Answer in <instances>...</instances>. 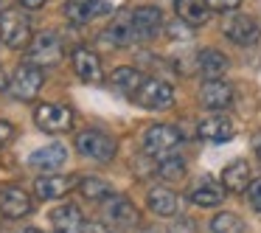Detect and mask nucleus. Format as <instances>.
Segmentation results:
<instances>
[{
    "mask_svg": "<svg viewBox=\"0 0 261 233\" xmlns=\"http://www.w3.org/2000/svg\"><path fill=\"white\" fill-rule=\"evenodd\" d=\"M76 149L82 158H90L96 163H110L115 158V138L101 130H85L76 135Z\"/></svg>",
    "mask_w": 261,
    "mask_h": 233,
    "instance_id": "obj_1",
    "label": "nucleus"
},
{
    "mask_svg": "<svg viewBox=\"0 0 261 233\" xmlns=\"http://www.w3.org/2000/svg\"><path fill=\"white\" fill-rule=\"evenodd\" d=\"M0 40L9 48H25L31 45V23L25 14H20L17 9H9V12L0 14Z\"/></svg>",
    "mask_w": 261,
    "mask_h": 233,
    "instance_id": "obj_2",
    "label": "nucleus"
},
{
    "mask_svg": "<svg viewBox=\"0 0 261 233\" xmlns=\"http://www.w3.org/2000/svg\"><path fill=\"white\" fill-rule=\"evenodd\" d=\"M42 82H45V73H42L40 65L23 62L14 70L12 82H9V90H12V96L20 98V101H34L40 87H42Z\"/></svg>",
    "mask_w": 261,
    "mask_h": 233,
    "instance_id": "obj_3",
    "label": "nucleus"
},
{
    "mask_svg": "<svg viewBox=\"0 0 261 233\" xmlns=\"http://www.w3.org/2000/svg\"><path fill=\"white\" fill-rule=\"evenodd\" d=\"M180 141H182V135L174 126L154 124V126H149L146 135H143V152L152 154V158H166V154H171L180 146Z\"/></svg>",
    "mask_w": 261,
    "mask_h": 233,
    "instance_id": "obj_4",
    "label": "nucleus"
},
{
    "mask_svg": "<svg viewBox=\"0 0 261 233\" xmlns=\"http://www.w3.org/2000/svg\"><path fill=\"white\" fill-rule=\"evenodd\" d=\"M62 42L54 31H42L31 40L29 45V62L40 65V68H54V65L62 62Z\"/></svg>",
    "mask_w": 261,
    "mask_h": 233,
    "instance_id": "obj_5",
    "label": "nucleus"
},
{
    "mask_svg": "<svg viewBox=\"0 0 261 233\" xmlns=\"http://www.w3.org/2000/svg\"><path fill=\"white\" fill-rule=\"evenodd\" d=\"M135 101L149 110H166L174 104V87L163 79H146L135 93Z\"/></svg>",
    "mask_w": 261,
    "mask_h": 233,
    "instance_id": "obj_6",
    "label": "nucleus"
},
{
    "mask_svg": "<svg viewBox=\"0 0 261 233\" xmlns=\"http://www.w3.org/2000/svg\"><path fill=\"white\" fill-rule=\"evenodd\" d=\"M70 65H73L76 76H79L82 82H87V85H101L104 82L101 59H98V54L90 51V48L76 45L73 51H70Z\"/></svg>",
    "mask_w": 261,
    "mask_h": 233,
    "instance_id": "obj_7",
    "label": "nucleus"
},
{
    "mask_svg": "<svg viewBox=\"0 0 261 233\" xmlns=\"http://www.w3.org/2000/svg\"><path fill=\"white\" fill-rule=\"evenodd\" d=\"M34 124L42 132H65L73 124V113L62 104H40L34 110Z\"/></svg>",
    "mask_w": 261,
    "mask_h": 233,
    "instance_id": "obj_8",
    "label": "nucleus"
},
{
    "mask_svg": "<svg viewBox=\"0 0 261 233\" xmlns=\"http://www.w3.org/2000/svg\"><path fill=\"white\" fill-rule=\"evenodd\" d=\"M222 31H225L227 40L236 42V45H242V48L255 45L258 37H261L258 23H255L253 17H247V14H233V17H227L225 25H222Z\"/></svg>",
    "mask_w": 261,
    "mask_h": 233,
    "instance_id": "obj_9",
    "label": "nucleus"
},
{
    "mask_svg": "<svg viewBox=\"0 0 261 233\" xmlns=\"http://www.w3.org/2000/svg\"><path fill=\"white\" fill-rule=\"evenodd\" d=\"M31 208H34V202H31L29 191H23L17 186L0 188V214L3 216H9V219H23V216L31 214Z\"/></svg>",
    "mask_w": 261,
    "mask_h": 233,
    "instance_id": "obj_10",
    "label": "nucleus"
},
{
    "mask_svg": "<svg viewBox=\"0 0 261 233\" xmlns=\"http://www.w3.org/2000/svg\"><path fill=\"white\" fill-rule=\"evenodd\" d=\"M135 40H152L160 29H163V12L158 6H141L129 14Z\"/></svg>",
    "mask_w": 261,
    "mask_h": 233,
    "instance_id": "obj_11",
    "label": "nucleus"
},
{
    "mask_svg": "<svg viewBox=\"0 0 261 233\" xmlns=\"http://www.w3.org/2000/svg\"><path fill=\"white\" fill-rule=\"evenodd\" d=\"M107 12H110V6L104 0H68L65 3V17L76 25H85V23H90V20L101 17Z\"/></svg>",
    "mask_w": 261,
    "mask_h": 233,
    "instance_id": "obj_12",
    "label": "nucleus"
},
{
    "mask_svg": "<svg viewBox=\"0 0 261 233\" xmlns=\"http://www.w3.org/2000/svg\"><path fill=\"white\" fill-rule=\"evenodd\" d=\"M79 183L73 177H62V174H42L40 180H34V194L40 199H62L70 188H76Z\"/></svg>",
    "mask_w": 261,
    "mask_h": 233,
    "instance_id": "obj_13",
    "label": "nucleus"
},
{
    "mask_svg": "<svg viewBox=\"0 0 261 233\" xmlns=\"http://www.w3.org/2000/svg\"><path fill=\"white\" fill-rule=\"evenodd\" d=\"M199 101L208 110H225L233 101V87L222 79H208L202 85V90H199Z\"/></svg>",
    "mask_w": 261,
    "mask_h": 233,
    "instance_id": "obj_14",
    "label": "nucleus"
},
{
    "mask_svg": "<svg viewBox=\"0 0 261 233\" xmlns=\"http://www.w3.org/2000/svg\"><path fill=\"white\" fill-rule=\"evenodd\" d=\"M104 214H107V219L113 222V225H118V227H132V225L141 222V214H138L135 205H132L126 197H115V194L110 197Z\"/></svg>",
    "mask_w": 261,
    "mask_h": 233,
    "instance_id": "obj_15",
    "label": "nucleus"
},
{
    "mask_svg": "<svg viewBox=\"0 0 261 233\" xmlns=\"http://www.w3.org/2000/svg\"><path fill=\"white\" fill-rule=\"evenodd\" d=\"M51 225L57 233H85L87 222L76 205H59L51 214Z\"/></svg>",
    "mask_w": 261,
    "mask_h": 233,
    "instance_id": "obj_16",
    "label": "nucleus"
},
{
    "mask_svg": "<svg viewBox=\"0 0 261 233\" xmlns=\"http://www.w3.org/2000/svg\"><path fill=\"white\" fill-rule=\"evenodd\" d=\"M250 183H253V177H250V163L247 160H233V163H227L225 171H222V186H225L227 191H233V194L247 191Z\"/></svg>",
    "mask_w": 261,
    "mask_h": 233,
    "instance_id": "obj_17",
    "label": "nucleus"
},
{
    "mask_svg": "<svg viewBox=\"0 0 261 233\" xmlns=\"http://www.w3.org/2000/svg\"><path fill=\"white\" fill-rule=\"evenodd\" d=\"M65 160H68V149H65L62 143H48V146L31 152L29 163L40 171H54V169H59Z\"/></svg>",
    "mask_w": 261,
    "mask_h": 233,
    "instance_id": "obj_18",
    "label": "nucleus"
},
{
    "mask_svg": "<svg viewBox=\"0 0 261 233\" xmlns=\"http://www.w3.org/2000/svg\"><path fill=\"white\" fill-rule=\"evenodd\" d=\"M197 132H199V138H205V141L225 143V141L233 138V121L225 118V115H211V118L199 121Z\"/></svg>",
    "mask_w": 261,
    "mask_h": 233,
    "instance_id": "obj_19",
    "label": "nucleus"
},
{
    "mask_svg": "<svg viewBox=\"0 0 261 233\" xmlns=\"http://www.w3.org/2000/svg\"><path fill=\"white\" fill-rule=\"evenodd\" d=\"M174 9H177V17H180L182 23H188L191 29L205 25L211 17V9H208L205 0H177Z\"/></svg>",
    "mask_w": 261,
    "mask_h": 233,
    "instance_id": "obj_20",
    "label": "nucleus"
},
{
    "mask_svg": "<svg viewBox=\"0 0 261 233\" xmlns=\"http://www.w3.org/2000/svg\"><path fill=\"white\" fill-rule=\"evenodd\" d=\"M197 68H199V73H202L205 79H219V76L227 73V68H230V59H227L222 51L208 48V51L197 54Z\"/></svg>",
    "mask_w": 261,
    "mask_h": 233,
    "instance_id": "obj_21",
    "label": "nucleus"
},
{
    "mask_svg": "<svg viewBox=\"0 0 261 233\" xmlns=\"http://www.w3.org/2000/svg\"><path fill=\"white\" fill-rule=\"evenodd\" d=\"M146 202H149V211L158 216H174L177 208H180V199H177V194L171 191V188H152V191L146 194Z\"/></svg>",
    "mask_w": 261,
    "mask_h": 233,
    "instance_id": "obj_22",
    "label": "nucleus"
},
{
    "mask_svg": "<svg viewBox=\"0 0 261 233\" xmlns=\"http://www.w3.org/2000/svg\"><path fill=\"white\" fill-rule=\"evenodd\" d=\"M225 191L227 188L216 180H205L202 186H197L191 191V202L199 205V208H216V205L225 202Z\"/></svg>",
    "mask_w": 261,
    "mask_h": 233,
    "instance_id": "obj_23",
    "label": "nucleus"
},
{
    "mask_svg": "<svg viewBox=\"0 0 261 233\" xmlns=\"http://www.w3.org/2000/svg\"><path fill=\"white\" fill-rule=\"evenodd\" d=\"M135 40V31H132L129 20H118V23H110V29H104L98 34V42L107 48H124Z\"/></svg>",
    "mask_w": 261,
    "mask_h": 233,
    "instance_id": "obj_24",
    "label": "nucleus"
},
{
    "mask_svg": "<svg viewBox=\"0 0 261 233\" xmlns=\"http://www.w3.org/2000/svg\"><path fill=\"white\" fill-rule=\"evenodd\" d=\"M146 82V76L141 73L138 68H129V65H121V68L113 70V85L118 90H129V93H138V87Z\"/></svg>",
    "mask_w": 261,
    "mask_h": 233,
    "instance_id": "obj_25",
    "label": "nucleus"
},
{
    "mask_svg": "<svg viewBox=\"0 0 261 233\" xmlns=\"http://www.w3.org/2000/svg\"><path fill=\"white\" fill-rule=\"evenodd\" d=\"M79 191H82V197L90 199V202H104V199L113 197V188H110L101 177H82Z\"/></svg>",
    "mask_w": 261,
    "mask_h": 233,
    "instance_id": "obj_26",
    "label": "nucleus"
},
{
    "mask_svg": "<svg viewBox=\"0 0 261 233\" xmlns=\"http://www.w3.org/2000/svg\"><path fill=\"white\" fill-rule=\"evenodd\" d=\"M158 174L163 180H182V174H186V160L180 154H166L158 163Z\"/></svg>",
    "mask_w": 261,
    "mask_h": 233,
    "instance_id": "obj_27",
    "label": "nucleus"
},
{
    "mask_svg": "<svg viewBox=\"0 0 261 233\" xmlns=\"http://www.w3.org/2000/svg\"><path fill=\"white\" fill-rule=\"evenodd\" d=\"M211 230L214 233H244V222L239 214L225 211V214H216L214 219H211Z\"/></svg>",
    "mask_w": 261,
    "mask_h": 233,
    "instance_id": "obj_28",
    "label": "nucleus"
},
{
    "mask_svg": "<svg viewBox=\"0 0 261 233\" xmlns=\"http://www.w3.org/2000/svg\"><path fill=\"white\" fill-rule=\"evenodd\" d=\"M191 25L188 23H182V20H177V23H171L169 25V37L171 40H191Z\"/></svg>",
    "mask_w": 261,
    "mask_h": 233,
    "instance_id": "obj_29",
    "label": "nucleus"
},
{
    "mask_svg": "<svg viewBox=\"0 0 261 233\" xmlns=\"http://www.w3.org/2000/svg\"><path fill=\"white\" fill-rule=\"evenodd\" d=\"M211 12H236L242 6V0H205Z\"/></svg>",
    "mask_w": 261,
    "mask_h": 233,
    "instance_id": "obj_30",
    "label": "nucleus"
},
{
    "mask_svg": "<svg viewBox=\"0 0 261 233\" xmlns=\"http://www.w3.org/2000/svg\"><path fill=\"white\" fill-rule=\"evenodd\" d=\"M247 199H250V205H253V211H258V214H261V177L250 183V188H247Z\"/></svg>",
    "mask_w": 261,
    "mask_h": 233,
    "instance_id": "obj_31",
    "label": "nucleus"
},
{
    "mask_svg": "<svg viewBox=\"0 0 261 233\" xmlns=\"http://www.w3.org/2000/svg\"><path fill=\"white\" fill-rule=\"evenodd\" d=\"M166 233H197V225H194L191 219H177L174 225H169Z\"/></svg>",
    "mask_w": 261,
    "mask_h": 233,
    "instance_id": "obj_32",
    "label": "nucleus"
},
{
    "mask_svg": "<svg viewBox=\"0 0 261 233\" xmlns=\"http://www.w3.org/2000/svg\"><path fill=\"white\" fill-rule=\"evenodd\" d=\"M12 135H14V126L9 124V121H0V149L12 141Z\"/></svg>",
    "mask_w": 261,
    "mask_h": 233,
    "instance_id": "obj_33",
    "label": "nucleus"
},
{
    "mask_svg": "<svg viewBox=\"0 0 261 233\" xmlns=\"http://www.w3.org/2000/svg\"><path fill=\"white\" fill-rule=\"evenodd\" d=\"M85 233H113V230H110L107 225H101V222H87Z\"/></svg>",
    "mask_w": 261,
    "mask_h": 233,
    "instance_id": "obj_34",
    "label": "nucleus"
},
{
    "mask_svg": "<svg viewBox=\"0 0 261 233\" xmlns=\"http://www.w3.org/2000/svg\"><path fill=\"white\" fill-rule=\"evenodd\" d=\"M20 3H23L25 9H42L48 3V0H20Z\"/></svg>",
    "mask_w": 261,
    "mask_h": 233,
    "instance_id": "obj_35",
    "label": "nucleus"
},
{
    "mask_svg": "<svg viewBox=\"0 0 261 233\" xmlns=\"http://www.w3.org/2000/svg\"><path fill=\"white\" fill-rule=\"evenodd\" d=\"M0 90H6V73H3V68H0Z\"/></svg>",
    "mask_w": 261,
    "mask_h": 233,
    "instance_id": "obj_36",
    "label": "nucleus"
},
{
    "mask_svg": "<svg viewBox=\"0 0 261 233\" xmlns=\"http://www.w3.org/2000/svg\"><path fill=\"white\" fill-rule=\"evenodd\" d=\"M25 233H42V230H37V227H29V230H25Z\"/></svg>",
    "mask_w": 261,
    "mask_h": 233,
    "instance_id": "obj_37",
    "label": "nucleus"
},
{
    "mask_svg": "<svg viewBox=\"0 0 261 233\" xmlns=\"http://www.w3.org/2000/svg\"><path fill=\"white\" fill-rule=\"evenodd\" d=\"M258 160H261V146H258Z\"/></svg>",
    "mask_w": 261,
    "mask_h": 233,
    "instance_id": "obj_38",
    "label": "nucleus"
}]
</instances>
